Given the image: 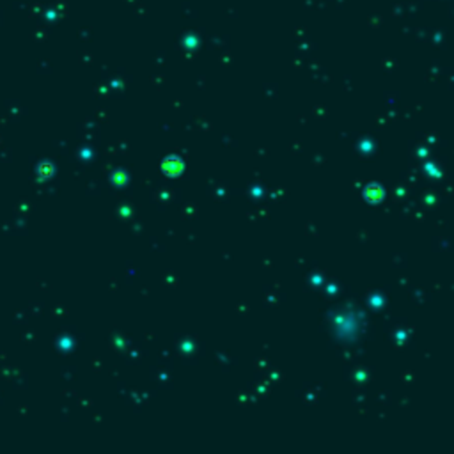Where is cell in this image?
<instances>
[{
    "label": "cell",
    "mask_w": 454,
    "mask_h": 454,
    "mask_svg": "<svg viewBox=\"0 0 454 454\" xmlns=\"http://www.w3.org/2000/svg\"><path fill=\"white\" fill-rule=\"evenodd\" d=\"M449 2H453V4H454V0H449Z\"/></svg>",
    "instance_id": "1"
}]
</instances>
